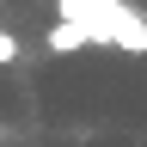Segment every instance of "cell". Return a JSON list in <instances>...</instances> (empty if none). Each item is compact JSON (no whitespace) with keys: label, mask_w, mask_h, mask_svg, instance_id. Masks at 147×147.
Returning <instances> with one entry per match:
<instances>
[{"label":"cell","mask_w":147,"mask_h":147,"mask_svg":"<svg viewBox=\"0 0 147 147\" xmlns=\"http://www.w3.org/2000/svg\"><path fill=\"white\" fill-rule=\"evenodd\" d=\"M55 18H61V25H80L92 43L147 55V18L135 6H123V0H55Z\"/></svg>","instance_id":"6da1fadb"},{"label":"cell","mask_w":147,"mask_h":147,"mask_svg":"<svg viewBox=\"0 0 147 147\" xmlns=\"http://www.w3.org/2000/svg\"><path fill=\"white\" fill-rule=\"evenodd\" d=\"M43 43H49V55H74V49H86L92 37H86L80 25H61V18H55V25L43 31Z\"/></svg>","instance_id":"7a4b0ae2"},{"label":"cell","mask_w":147,"mask_h":147,"mask_svg":"<svg viewBox=\"0 0 147 147\" xmlns=\"http://www.w3.org/2000/svg\"><path fill=\"white\" fill-rule=\"evenodd\" d=\"M12 55H18V37H12V31H0V61H12Z\"/></svg>","instance_id":"3957f363"}]
</instances>
